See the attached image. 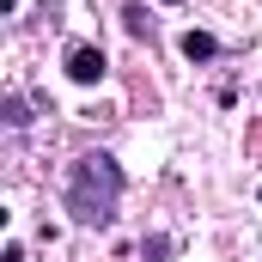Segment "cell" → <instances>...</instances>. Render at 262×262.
Returning <instances> with one entry per match:
<instances>
[{"label": "cell", "mask_w": 262, "mask_h": 262, "mask_svg": "<svg viewBox=\"0 0 262 262\" xmlns=\"http://www.w3.org/2000/svg\"><path fill=\"white\" fill-rule=\"evenodd\" d=\"M122 189H128V171L110 152H79L67 165V177H61V207H67L73 226L104 232L116 220V207H122Z\"/></svg>", "instance_id": "cell-1"}, {"label": "cell", "mask_w": 262, "mask_h": 262, "mask_svg": "<svg viewBox=\"0 0 262 262\" xmlns=\"http://www.w3.org/2000/svg\"><path fill=\"white\" fill-rule=\"evenodd\" d=\"M104 73H110V61L98 43H67V79L73 85H104Z\"/></svg>", "instance_id": "cell-2"}, {"label": "cell", "mask_w": 262, "mask_h": 262, "mask_svg": "<svg viewBox=\"0 0 262 262\" xmlns=\"http://www.w3.org/2000/svg\"><path fill=\"white\" fill-rule=\"evenodd\" d=\"M189 61H213L220 55V37H207V31H183V43H177Z\"/></svg>", "instance_id": "cell-3"}, {"label": "cell", "mask_w": 262, "mask_h": 262, "mask_svg": "<svg viewBox=\"0 0 262 262\" xmlns=\"http://www.w3.org/2000/svg\"><path fill=\"white\" fill-rule=\"evenodd\" d=\"M122 25H128V37H146V43H152V18H146L140 0H122Z\"/></svg>", "instance_id": "cell-4"}, {"label": "cell", "mask_w": 262, "mask_h": 262, "mask_svg": "<svg viewBox=\"0 0 262 262\" xmlns=\"http://www.w3.org/2000/svg\"><path fill=\"white\" fill-rule=\"evenodd\" d=\"M0 110H6V128H25V122H31V104H25L18 92H6V104H0Z\"/></svg>", "instance_id": "cell-5"}, {"label": "cell", "mask_w": 262, "mask_h": 262, "mask_svg": "<svg viewBox=\"0 0 262 262\" xmlns=\"http://www.w3.org/2000/svg\"><path fill=\"white\" fill-rule=\"evenodd\" d=\"M171 250H177V244H171V238H159V232H152V238H140V256H146V262H171Z\"/></svg>", "instance_id": "cell-6"}, {"label": "cell", "mask_w": 262, "mask_h": 262, "mask_svg": "<svg viewBox=\"0 0 262 262\" xmlns=\"http://www.w3.org/2000/svg\"><path fill=\"white\" fill-rule=\"evenodd\" d=\"M0 262H25V244H6V250H0Z\"/></svg>", "instance_id": "cell-7"}, {"label": "cell", "mask_w": 262, "mask_h": 262, "mask_svg": "<svg viewBox=\"0 0 262 262\" xmlns=\"http://www.w3.org/2000/svg\"><path fill=\"white\" fill-rule=\"evenodd\" d=\"M256 201H262V189H256Z\"/></svg>", "instance_id": "cell-8"}]
</instances>
